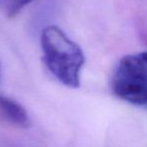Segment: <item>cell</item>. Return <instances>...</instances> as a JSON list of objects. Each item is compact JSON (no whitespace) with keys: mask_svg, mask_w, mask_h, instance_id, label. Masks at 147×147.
<instances>
[{"mask_svg":"<svg viewBox=\"0 0 147 147\" xmlns=\"http://www.w3.org/2000/svg\"><path fill=\"white\" fill-rule=\"evenodd\" d=\"M42 58L48 71L63 85L80 86L85 56L81 47L56 25L43 28L40 37Z\"/></svg>","mask_w":147,"mask_h":147,"instance_id":"6da1fadb","label":"cell"},{"mask_svg":"<svg viewBox=\"0 0 147 147\" xmlns=\"http://www.w3.org/2000/svg\"><path fill=\"white\" fill-rule=\"evenodd\" d=\"M117 97L137 106L147 104V63L139 55H125L118 62L111 80Z\"/></svg>","mask_w":147,"mask_h":147,"instance_id":"7a4b0ae2","label":"cell"},{"mask_svg":"<svg viewBox=\"0 0 147 147\" xmlns=\"http://www.w3.org/2000/svg\"><path fill=\"white\" fill-rule=\"evenodd\" d=\"M33 0H0V11L7 17L16 16Z\"/></svg>","mask_w":147,"mask_h":147,"instance_id":"3957f363","label":"cell"},{"mask_svg":"<svg viewBox=\"0 0 147 147\" xmlns=\"http://www.w3.org/2000/svg\"><path fill=\"white\" fill-rule=\"evenodd\" d=\"M140 56L143 58L144 61L147 63V51H145V52H142V53H140Z\"/></svg>","mask_w":147,"mask_h":147,"instance_id":"277c9868","label":"cell"},{"mask_svg":"<svg viewBox=\"0 0 147 147\" xmlns=\"http://www.w3.org/2000/svg\"><path fill=\"white\" fill-rule=\"evenodd\" d=\"M0 76H1V64H0ZM1 94H2V93L0 92V95H1Z\"/></svg>","mask_w":147,"mask_h":147,"instance_id":"5b68a950","label":"cell"},{"mask_svg":"<svg viewBox=\"0 0 147 147\" xmlns=\"http://www.w3.org/2000/svg\"><path fill=\"white\" fill-rule=\"evenodd\" d=\"M8 147H18V146H15V145H12V146H8Z\"/></svg>","mask_w":147,"mask_h":147,"instance_id":"8992f818","label":"cell"},{"mask_svg":"<svg viewBox=\"0 0 147 147\" xmlns=\"http://www.w3.org/2000/svg\"><path fill=\"white\" fill-rule=\"evenodd\" d=\"M145 107H146V108H147V104H146V106H145Z\"/></svg>","mask_w":147,"mask_h":147,"instance_id":"52a82bcc","label":"cell"}]
</instances>
